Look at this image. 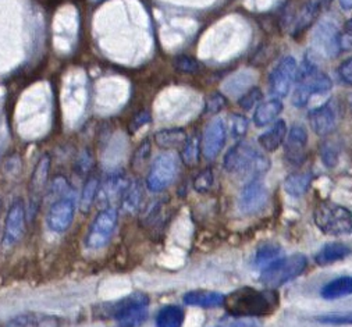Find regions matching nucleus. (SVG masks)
<instances>
[{
	"mask_svg": "<svg viewBox=\"0 0 352 327\" xmlns=\"http://www.w3.org/2000/svg\"><path fill=\"white\" fill-rule=\"evenodd\" d=\"M277 305L276 294L244 287L231 293L224 300V308L234 317L265 316L274 311Z\"/></svg>",
	"mask_w": 352,
	"mask_h": 327,
	"instance_id": "obj_1",
	"label": "nucleus"
},
{
	"mask_svg": "<svg viewBox=\"0 0 352 327\" xmlns=\"http://www.w3.org/2000/svg\"><path fill=\"white\" fill-rule=\"evenodd\" d=\"M223 168L231 174H265L270 169V160L248 142H237L224 156Z\"/></svg>",
	"mask_w": 352,
	"mask_h": 327,
	"instance_id": "obj_2",
	"label": "nucleus"
},
{
	"mask_svg": "<svg viewBox=\"0 0 352 327\" xmlns=\"http://www.w3.org/2000/svg\"><path fill=\"white\" fill-rule=\"evenodd\" d=\"M296 84L297 87L294 95H292V104L298 109L305 107L312 95L326 93L333 88V81L326 73L318 69L312 54L304 59L301 67L298 69Z\"/></svg>",
	"mask_w": 352,
	"mask_h": 327,
	"instance_id": "obj_3",
	"label": "nucleus"
},
{
	"mask_svg": "<svg viewBox=\"0 0 352 327\" xmlns=\"http://www.w3.org/2000/svg\"><path fill=\"white\" fill-rule=\"evenodd\" d=\"M103 311L116 323V327H140L148 317L149 298L144 293H134L107 304V309Z\"/></svg>",
	"mask_w": 352,
	"mask_h": 327,
	"instance_id": "obj_4",
	"label": "nucleus"
},
{
	"mask_svg": "<svg viewBox=\"0 0 352 327\" xmlns=\"http://www.w3.org/2000/svg\"><path fill=\"white\" fill-rule=\"evenodd\" d=\"M315 225L329 236H348L352 232V212L334 202H322L314 212Z\"/></svg>",
	"mask_w": 352,
	"mask_h": 327,
	"instance_id": "obj_5",
	"label": "nucleus"
},
{
	"mask_svg": "<svg viewBox=\"0 0 352 327\" xmlns=\"http://www.w3.org/2000/svg\"><path fill=\"white\" fill-rule=\"evenodd\" d=\"M307 264L308 260L301 253L291 255L288 258H281L263 269L261 283L270 290L278 289L287 284L288 282L301 276L304 273V270L307 269Z\"/></svg>",
	"mask_w": 352,
	"mask_h": 327,
	"instance_id": "obj_6",
	"label": "nucleus"
},
{
	"mask_svg": "<svg viewBox=\"0 0 352 327\" xmlns=\"http://www.w3.org/2000/svg\"><path fill=\"white\" fill-rule=\"evenodd\" d=\"M180 172V159L171 152L160 153L155 157L149 168L145 185L148 191L153 194L163 192L168 188L175 179H177Z\"/></svg>",
	"mask_w": 352,
	"mask_h": 327,
	"instance_id": "obj_7",
	"label": "nucleus"
},
{
	"mask_svg": "<svg viewBox=\"0 0 352 327\" xmlns=\"http://www.w3.org/2000/svg\"><path fill=\"white\" fill-rule=\"evenodd\" d=\"M117 223H119V209L116 206H107L99 210L85 236L87 248L98 251L107 247L116 232Z\"/></svg>",
	"mask_w": 352,
	"mask_h": 327,
	"instance_id": "obj_8",
	"label": "nucleus"
},
{
	"mask_svg": "<svg viewBox=\"0 0 352 327\" xmlns=\"http://www.w3.org/2000/svg\"><path fill=\"white\" fill-rule=\"evenodd\" d=\"M76 210L77 199L74 191L52 201L46 213L47 229L56 234L66 233L74 222Z\"/></svg>",
	"mask_w": 352,
	"mask_h": 327,
	"instance_id": "obj_9",
	"label": "nucleus"
},
{
	"mask_svg": "<svg viewBox=\"0 0 352 327\" xmlns=\"http://www.w3.org/2000/svg\"><path fill=\"white\" fill-rule=\"evenodd\" d=\"M341 38L342 34L334 21L330 19L322 20L312 34V45L315 53H319L320 56L327 59L337 58L342 52Z\"/></svg>",
	"mask_w": 352,
	"mask_h": 327,
	"instance_id": "obj_10",
	"label": "nucleus"
},
{
	"mask_svg": "<svg viewBox=\"0 0 352 327\" xmlns=\"http://www.w3.org/2000/svg\"><path fill=\"white\" fill-rule=\"evenodd\" d=\"M25 219H27V207L23 199L17 198L12 202L6 213L3 236H2V247L5 249H12L21 241L25 232V222H27Z\"/></svg>",
	"mask_w": 352,
	"mask_h": 327,
	"instance_id": "obj_11",
	"label": "nucleus"
},
{
	"mask_svg": "<svg viewBox=\"0 0 352 327\" xmlns=\"http://www.w3.org/2000/svg\"><path fill=\"white\" fill-rule=\"evenodd\" d=\"M49 172H50V157L49 155H43L36 163V166L31 174L30 185H28L30 203H28L27 214L31 217V219H35V216L41 207L42 199L45 198V191L47 190V185H49L47 184Z\"/></svg>",
	"mask_w": 352,
	"mask_h": 327,
	"instance_id": "obj_12",
	"label": "nucleus"
},
{
	"mask_svg": "<svg viewBox=\"0 0 352 327\" xmlns=\"http://www.w3.org/2000/svg\"><path fill=\"white\" fill-rule=\"evenodd\" d=\"M298 74V63L292 56L283 58L273 69L269 80L270 92L274 98L288 96L291 88L294 87Z\"/></svg>",
	"mask_w": 352,
	"mask_h": 327,
	"instance_id": "obj_13",
	"label": "nucleus"
},
{
	"mask_svg": "<svg viewBox=\"0 0 352 327\" xmlns=\"http://www.w3.org/2000/svg\"><path fill=\"white\" fill-rule=\"evenodd\" d=\"M130 181L131 180H129L123 170H117L106 174L100 180L98 202L104 207L114 206V203H120V199L123 198Z\"/></svg>",
	"mask_w": 352,
	"mask_h": 327,
	"instance_id": "obj_14",
	"label": "nucleus"
},
{
	"mask_svg": "<svg viewBox=\"0 0 352 327\" xmlns=\"http://www.w3.org/2000/svg\"><path fill=\"white\" fill-rule=\"evenodd\" d=\"M227 138V126L223 119L212 120L201 138V152L206 160H213L221 152Z\"/></svg>",
	"mask_w": 352,
	"mask_h": 327,
	"instance_id": "obj_15",
	"label": "nucleus"
},
{
	"mask_svg": "<svg viewBox=\"0 0 352 327\" xmlns=\"http://www.w3.org/2000/svg\"><path fill=\"white\" fill-rule=\"evenodd\" d=\"M308 148V131L302 124H294L289 131L284 145L285 159L291 165H302L307 157Z\"/></svg>",
	"mask_w": 352,
	"mask_h": 327,
	"instance_id": "obj_16",
	"label": "nucleus"
},
{
	"mask_svg": "<svg viewBox=\"0 0 352 327\" xmlns=\"http://www.w3.org/2000/svg\"><path fill=\"white\" fill-rule=\"evenodd\" d=\"M267 202V190L261 179H252L241 191L240 209L245 214L261 212Z\"/></svg>",
	"mask_w": 352,
	"mask_h": 327,
	"instance_id": "obj_17",
	"label": "nucleus"
},
{
	"mask_svg": "<svg viewBox=\"0 0 352 327\" xmlns=\"http://www.w3.org/2000/svg\"><path fill=\"white\" fill-rule=\"evenodd\" d=\"M309 124L314 133L319 137H326L333 133L337 123L336 109L331 102H327L319 107L312 109L308 113Z\"/></svg>",
	"mask_w": 352,
	"mask_h": 327,
	"instance_id": "obj_18",
	"label": "nucleus"
},
{
	"mask_svg": "<svg viewBox=\"0 0 352 327\" xmlns=\"http://www.w3.org/2000/svg\"><path fill=\"white\" fill-rule=\"evenodd\" d=\"M3 327H62V319L42 312H23L9 319Z\"/></svg>",
	"mask_w": 352,
	"mask_h": 327,
	"instance_id": "obj_19",
	"label": "nucleus"
},
{
	"mask_svg": "<svg viewBox=\"0 0 352 327\" xmlns=\"http://www.w3.org/2000/svg\"><path fill=\"white\" fill-rule=\"evenodd\" d=\"M283 112V103L278 98H272L258 104L254 113V123L256 127H266L273 123Z\"/></svg>",
	"mask_w": 352,
	"mask_h": 327,
	"instance_id": "obj_20",
	"label": "nucleus"
},
{
	"mask_svg": "<svg viewBox=\"0 0 352 327\" xmlns=\"http://www.w3.org/2000/svg\"><path fill=\"white\" fill-rule=\"evenodd\" d=\"M226 297L216 291H205V290H197L190 291L184 295V302L190 306L204 308V309H213L224 305Z\"/></svg>",
	"mask_w": 352,
	"mask_h": 327,
	"instance_id": "obj_21",
	"label": "nucleus"
},
{
	"mask_svg": "<svg viewBox=\"0 0 352 327\" xmlns=\"http://www.w3.org/2000/svg\"><path fill=\"white\" fill-rule=\"evenodd\" d=\"M99 187H100V179L96 174H88L78 199V209L82 213H88L94 203L98 201L99 195Z\"/></svg>",
	"mask_w": 352,
	"mask_h": 327,
	"instance_id": "obj_22",
	"label": "nucleus"
},
{
	"mask_svg": "<svg viewBox=\"0 0 352 327\" xmlns=\"http://www.w3.org/2000/svg\"><path fill=\"white\" fill-rule=\"evenodd\" d=\"M285 137H287V124L284 120H277L269 131L263 133L259 137L258 142L266 152H274L281 146Z\"/></svg>",
	"mask_w": 352,
	"mask_h": 327,
	"instance_id": "obj_23",
	"label": "nucleus"
},
{
	"mask_svg": "<svg viewBox=\"0 0 352 327\" xmlns=\"http://www.w3.org/2000/svg\"><path fill=\"white\" fill-rule=\"evenodd\" d=\"M323 8H324L323 0H309L308 3H305V6L301 9V13L296 23L294 35L298 36L307 28H309V25H312V23L319 17Z\"/></svg>",
	"mask_w": 352,
	"mask_h": 327,
	"instance_id": "obj_24",
	"label": "nucleus"
},
{
	"mask_svg": "<svg viewBox=\"0 0 352 327\" xmlns=\"http://www.w3.org/2000/svg\"><path fill=\"white\" fill-rule=\"evenodd\" d=\"M186 313L182 306L166 305L156 315V327H183Z\"/></svg>",
	"mask_w": 352,
	"mask_h": 327,
	"instance_id": "obj_25",
	"label": "nucleus"
},
{
	"mask_svg": "<svg viewBox=\"0 0 352 327\" xmlns=\"http://www.w3.org/2000/svg\"><path fill=\"white\" fill-rule=\"evenodd\" d=\"M187 137L184 128H164L153 135V141L162 149H174L184 145Z\"/></svg>",
	"mask_w": 352,
	"mask_h": 327,
	"instance_id": "obj_26",
	"label": "nucleus"
},
{
	"mask_svg": "<svg viewBox=\"0 0 352 327\" xmlns=\"http://www.w3.org/2000/svg\"><path fill=\"white\" fill-rule=\"evenodd\" d=\"M142 198H144L142 184L138 180H131L123 198L120 199V203H119L122 212H124L127 214L135 213L142 203Z\"/></svg>",
	"mask_w": 352,
	"mask_h": 327,
	"instance_id": "obj_27",
	"label": "nucleus"
},
{
	"mask_svg": "<svg viewBox=\"0 0 352 327\" xmlns=\"http://www.w3.org/2000/svg\"><path fill=\"white\" fill-rule=\"evenodd\" d=\"M351 253V248L342 243L326 244L315 256V260L320 266H326L346 258Z\"/></svg>",
	"mask_w": 352,
	"mask_h": 327,
	"instance_id": "obj_28",
	"label": "nucleus"
},
{
	"mask_svg": "<svg viewBox=\"0 0 352 327\" xmlns=\"http://www.w3.org/2000/svg\"><path fill=\"white\" fill-rule=\"evenodd\" d=\"M312 183V173L311 172H301V173H292L287 176L284 180V190L291 196H302L311 187Z\"/></svg>",
	"mask_w": 352,
	"mask_h": 327,
	"instance_id": "obj_29",
	"label": "nucleus"
},
{
	"mask_svg": "<svg viewBox=\"0 0 352 327\" xmlns=\"http://www.w3.org/2000/svg\"><path fill=\"white\" fill-rule=\"evenodd\" d=\"M322 297L324 300H337L341 297H346L352 294V278L342 276L330 283H327L322 291Z\"/></svg>",
	"mask_w": 352,
	"mask_h": 327,
	"instance_id": "obj_30",
	"label": "nucleus"
},
{
	"mask_svg": "<svg viewBox=\"0 0 352 327\" xmlns=\"http://www.w3.org/2000/svg\"><path fill=\"white\" fill-rule=\"evenodd\" d=\"M281 255V248L277 244H263L262 247H259V249L256 251V256H255V262L258 267H267L269 264H272L273 262L278 260Z\"/></svg>",
	"mask_w": 352,
	"mask_h": 327,
	"instance_id": "obj_31",
	"label": "nucleus"
},
{
	"mask_svg": "<svg viewBox=\"0 0 352 327\" xmlns=\"http://www.w3.org/2000/svg\"><path fill=\"white\" fill-rule=\"evenodd\" d=\"M199 150H201V139L197 135L187 137L182 149V160L187 166H195L199 160Z\"/></svg>",
	"mask_w": 352,
	"mask_h": 327,
	"instance_id": "obj_32",
	"label": "nucleus"
},
{
	"mask_svg": "<svg viewBox=\"0 0 352 327\" xmlns=\"http://www.w3.org/2000/svg\"><path fill=\"white\" fill-rule=\"evenodd\" d=\"M173 66L175 70H179L180 73H184V74H195L201 70V63L192 56H188V54L175 56L173 60Z\"/></svg>",
	"mask_w": 352,
	"mask_h": 327,
	"instance_id": "obj_33",
	"label": "nucleus"
},
{
	"mask_svg": "<svg viewBox=\"0 0 352 327\" xmlns=\"http://www.w3.org/2000/svg\"><path fill=\"white\" fill-rule=\"evenodd\" d=\"M213 181H214V177H213V172L212 169H205L202 170L201 173H198L192 181V185H194V190L199 194H206L210 191V188L213 187Z\"/></svg>",
	"mask_w": 352,
	"mask_h": 327,
	"instance_id": "obj_34",
	"label": "nucleus"
},
{
	"mask_svg": "<svg viewBox=\"0 0 352 327\" xmlns=\"http://www.w3.org/2000/svg\"><path fill=\"white\" fill-rule=\"evenodd\" d=\"M151 148H152L151 141H149V139H145V141H142L141 145L135 149V152H134L133 156H131V166H133L134 169L142 168V166L145 165V163L148 161V159H149V156H151Z\"/></svg>",
	"mask_w": 352,
	"mask_h": 327,
	"instance_id": "obj_35",
	"label": "nucleus"
},
{
	"mask_svg": "<svg viewBox=\"0 0 352 327\" xmlns=\"http://www.w3.org/2000/svg\"><path fill=\"white\" fill-rule=\"evenodd\" d=\"M227 106V99L220 92H213L206 98L205 102V112L208 115H216Z\"/></svg>",
	"mask_w": 352,
	"mask_h": 327,
	"instance_id": "obj_36",
	"label": "nucleus"
},
{
	"mask_svg": "<svg viewBox=\"0 0 352 327\" xmlns=\"http://www.w3.org/2000/svg\"><path fill=\"white\" fill-rule=\"evenodd\" d=\"M316 320L323 324H333V326H345L352 324V312L345 313H326L322 316H318Z\"/></svg>",
	"mask_w": 352,
	"mask_h": 327,
	"instance_id": "obj_37",
	"label": "nucleus"
},
{
	"mask_svg": "<svg viewBox=\"0 0 352 327\" xmlns=\"http://www.w3.org/2000/svg\"><path fill=\"white\" fill-rule=\"evenodd\" d=\"M261 100H262V91L258 87H254L240 98L239 104L244 109V111H251V109L255 104H258Z\"/></svg>",
	"mask_w": 352,
	"mask_h": 327,
	"instance_id": "obj_38",
	"label": "nucleus"
},
{
	"mask_svg": "<svg viewBox=\"0 0 352 327\" xmlns=\"http://www.w3.org/2000/svg\"><path fill=\"white\" fill-rule=\"evenodd\" d=\"M248 130V120L243 115H232L231 116V135L232 138H241L245 135Z\"/></svg>",
	"mask_w": 352,
	"mask_h": 327,
	"instance_id": "obj_39",
	"label": "nucleus"
},
{
	"mask_svg": "<svg viewBox=\"0 0 352 327\" xmlns=\"http://www.w3.org/2000/svg\"><path fill=\"white\" fill-rule=\"evenodd\" d=\"M320 157H322L323 163H324L327 168H334L337 165V160H338V152H337V149L331 144L326 142L322 146Z\"/></svg>",
	"mask_w": 352,
	"mask_h": 327,
	"instance_id": "obj_40",
	"label": "nucleus"
},
{
	"mask_svg": "<svg viewBox=\"0 0 352 327\" xmlns=\"http://www.w3.org/2000/svg\"><path fill=\"white\" fill-rule=\"evenodd\" d=\"M151 120H152L151 113H149L148 111H141V112H138V113L131 119V123H130L129 128H130L131 133H137V131L141 130L144 126L149 124Z\"/></svg>",
	"mask_w": 352,
	"mask_h": 327,
	"instance_id": "obj_41",
	"label": "nucleus"
},
{
	"mask_svg": "<svg viewBox=\"0 0 352 327\" xmlns=\"http://www.w3.org/2000/svg\"><path fill=\"white\" fill-rule=\"evenodd\" d=\"M77 170L80 174H89L91 168H92V155L89 150H84L81 152V155L77 159V165H76Z\"/></svg>",
	"mask_w": 352,
	"mask_h": 327,
	"instance_id": "obj_42",
	"label": "nucleus"
},
{
	"mask_svg": "<svg viewBox=\"0 0 352 327\" xmlns=\"http://www.w3.org/2000/svg\"><path fill=\"white\" fill-rule=\"evenodd\" d=\"M338 77L344 84L352 87V56L340 65Z\"/></svg>",
	"mask_w": 352,
	"mask_h": 327,
	"instance_id": "obj_43",
	"label": "nucleus"
},
{
	"mask_svg": "<svg viewBox=\"0 0 352 327\" xmlns=\"http://www.w3.org/2000/svg\"><path fill=\"white\" fill-rule=\"evenodd\" d=\"M219 327H259V324L254 320H247L243 317H236L234 320H223Z\"/></svg>",
	"mask_w": 352,
	"mask_h": 327,
	"instance_id": "obj_44",
	"label": "nucleus"
},
{
	"mask_svg": "<svg viewBox=\"0 0 352 327\" xmlns=\"http://www.w3.org/2000/svg\"><path fill=\"white\" fill-rule=\"evenodd\" d=\"M340 6L342 10H351L352 9V0H338Z\"/></svg>",
	"mask_w": 352,
	"mask_h": 327,
	"instance_id": "obj_45",
	"label": "nucleus"
},
{
	"mask_svg": "<svg viewBox=\"0 0 352 327\" xmlns=\"http://www.w3.org/2000/svg\"><path fill=\"white\" fill-rule=\"evenodd\" d=\"M345 32H351L352 34V17L345 24Z\"/></svg>",
	"mask_w": 352,
	"mask_h": 327,
	"instance_id": "obj_46",
	"label": "nucleus"
},
{
	"mask_svg": "<svg viewBox=\"0 0 352 327\" xmlns=\"http://www.w3.org/2000/svg\"><path fill=\"white\" fill-rule=\"evenodd\" d=\"M0 209H2V202H0Z\"/></svg>",
	"mask_w": 352,
	"mask_h": 327,
	"instance_id": "obj_47",
	"label": "nucleus"
}]
</instances>
